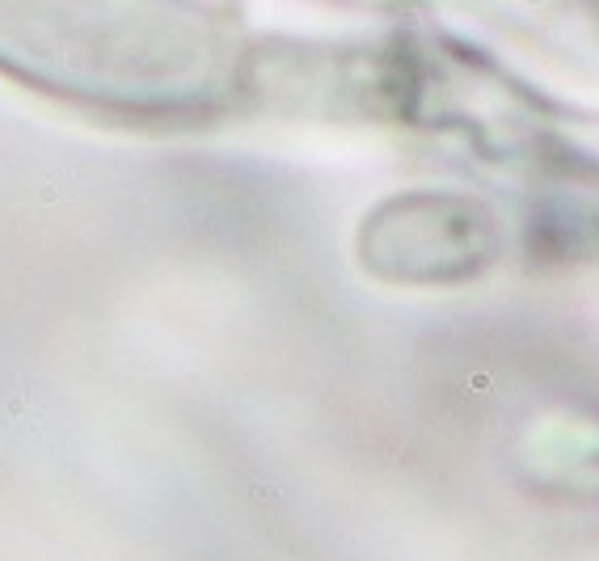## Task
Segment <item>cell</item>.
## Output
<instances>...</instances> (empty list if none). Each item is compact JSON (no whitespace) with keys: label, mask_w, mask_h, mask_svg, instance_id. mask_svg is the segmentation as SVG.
<instances>
[{"label":"cell","mask_w":599,"mask_h":561,"mask_svg":"<svg viewBox=\"0 0 599 561\" xmlns=\"http://www.w3.org/2000/svg\"><path fill=\"white\" fill-rule=\"evenodd\" d=\"M0 76L102 110L177 114L236 89L241 42L198 0H0Z\"/></svg>","instance_id":"obj_1"}]
</instances>
